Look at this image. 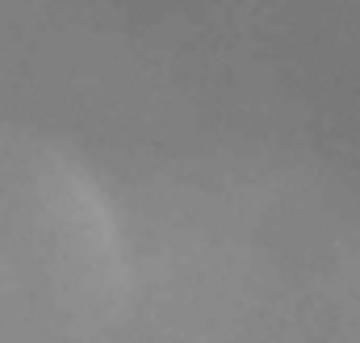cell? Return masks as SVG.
I'll return each instance as SVG.
<instances>
[{"label": "cell", "mask_w": 360, "mask_h": 343, "mask_svg": "<svg viewBox=\"0 0 360 343\" xmlns=\"http://www.w3.org/2000/svg\"><path fill=\"white\" fill-rule=\"evenodd\" d=\"M89 343H356V318L289 276L155 259L126 226V280Z\"/></svg>", "instance_id": "cell-1"}]
</instances>
